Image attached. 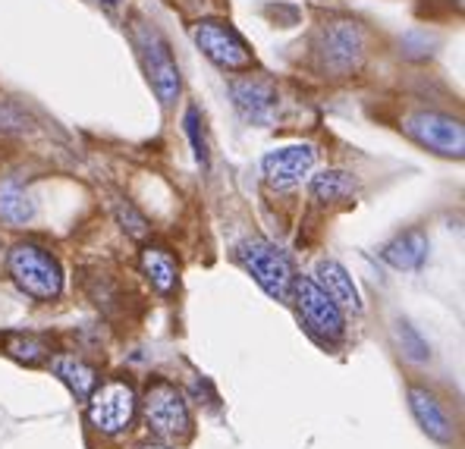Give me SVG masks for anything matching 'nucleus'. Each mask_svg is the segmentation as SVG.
Wrapping results in <instances>:
<instances>
[{
    "mask_svg": "<svg viewBox=\"0 0 465 449\" xmlns=\"http://www.w3.org/2000/svg\"><path fill=\"white\" fill-rule=\"evenodd\" d=\"M406 132L419 142L421 148L443 158H462L465 151V129L460 120L447 117V113L419 111L406 117Z\"/></svg>",
    "mask_w": 465,
    "mask_h": 449,
    "instance_id": "6e6552de",
    "label": "nucleus"
},
{
    "mask_svg": "<svg viewBox=\"0 0 465 449\" xmlns=\"http://www.w3.org/2000/svg\"><path fill=\"white\" fill-rule=\"evenodd\" d=\"M186 132L193 139V148H195V158L202 167H208V142H204V132H202V117H198L195 107L186 111Z\"/></svg>",
    "mask_w": 465,
    "mask_h": 449,
    "instance_id": "4be33fe9",
    "label": "nucleus"
},
{
    "mask_svg": "<svg viewBox=\"0 0 465 449\" xmlns=\"http://www.w3.org/2000/svg\"><path fill=\"white\" fill-rule=\"evenodd\" d=\"M396 337H400L402 356L412 358V362H425V358H428V343L419 337V333H415V327L400 324V327H396Z\"/></svg>",
    "mask_w": 465,
    "mask_h": 449,
    "instance_id": "412c9836",
    "label": "nucleus"
},
{
    "mask_svg": "<svg viewBox=\"0 0 465 449\" xmlns=\"http://www.w3.org/2000/svg\"><path fill=\"white\" fill-rule=\"evenodd\" d=\"M51 367L79 399H88L94 386H98V371L88 362H82L79 356H57V358H51Z\"/></svg>",
    "mask_w": 465,
    "mask_h": 449,
    "instance_id": "dca6fc26",
    "label": "nucleus"
},
{
    "mask_svg": "<svg viewBox=\"0 0 465 449\" xmlns=\"http://www.w3.org/2000/svg\"><path fill=\"white\" fill-rule=\"evenodd\" d=\"M314 51L331 76H352L365 57V32L352 19H331L318 29Z\"/></svg>",
    "mask_w": 465,
    "mask_h": 449,
    "instance_id": "f03ea898",
    "label": "nucleus"
},
{
    "mask_svg": "<svg viewBox=\"0 0 465 449\" xmlns=\"http://www.w3.org/2000/svg\"><path fill=\"white\" fill-rule=\"evenodd\" d=\"M104 4H114V0H104Z\"/></svg>",
    "mask_w": 465,
    "mask_h": 449,
    "instance_id": "393cba45",
    "label": "nucleus"
},
{
    "mask_svg": "<svg viewBox=\"0 0 465 449\" xmlns=\"http://www.w3.org/2000/svg\"><path fill=\"white\" fill-rule=\"evenodd\" d=\"M35 217V201L16 180L0 182V220L10 227H25Z\"/></svg>",
    "mask_w": 465,
    "mask_h": 449,
    "instance_id": "f3484780",
    "label": "nucleus"
},
{
    "mask_svg": "<svg viewBox=\"0 0 465 449\" xmlns=\"http://www.w3.org/2000/svg\"><path fill=\"white\" fill-rule=\"evenodd\" d=\"M314 283L321 286V292H324L327 298H331L337 308H349V311H361V296L359 289H355L352 277L343 270V264L331 261V258H324V261L314 264Z\"/></svg>",
    "mask_w": 465,
    "mask_h": 449,
    "instance_id": "f8f14e48",
    "label": "nucleus"
},
{
    "mask_svg": "<svg viewBox=\"0 0 465 449\" xmlns=\"http://www.w3.org/2000/svg\"><path fill=\"white\" fill-rule=\"evenodd\" d=\"M355 192V180L343 170H324L312 180V195L324 204H337V201H346L349 195Z\"/></svg>",
    "mask_w": 465,
    "mask_h": 449,
    "instance_id": "a211bd4d",
    "label": "nucleus"
},
{
    "mask_svg": "<svg viewBox=\"0 0 465 449\" xmlns=\"http://www.w3.org/2000/svg\"><path fill=\"white\" fill-rule=\"evenodd\" d=\"M133 38H135V47H139V57L145 63V73H148V82L157 92L163 107H170L176 98H180V66H176L173 54H170V44L161 32L154 29L152 23H139L133 29Z\"/></svg>",
    "mask_w": 465,
    "mask_h": 449,
    "instance_id": "7ed1b4c3",
    "label": "nucleus"
},
{
    "mask_svg": "<svg viewBox=\"0 0 465 449\" xmlns=\"http://www.w3.org/2000/svg\"><path fill=\"white\" fill-rule=\"evenodd\" d=\"M314 167V148L312 145H286V148H273L264 154L262 170L264 180L277 189H290L296 182H302Z\"/></svg>",
    "mask_w": 465,
    "mask_h": 449,
    "instance_id": "9b49d317",
    "label": "nucleus"
},
{
    "mask_svg": "<svg viewBox=\"0 0 465 449\" xmlns=\"http://www.w3.org/2000/svg\"><path fill=\"white\" fill-rule=\"evenodd\" d=\"M114 210H116V220H120V227L126 229V233L133 236V239H145V236L152 233L148 220L139 214V210H135V204H133V201L116 199V201H114Z\"/></svg>",
    "mask_w": 465,
    "mask_h": 449,
    "instance_id": "aec40b11",
    "label": "nucleus"
},
{
    "mask_svg": "<svg viewBox=\"0 0 465 449\" xmlns=\"http://www.w3.org/2000/svg\"><path fill=\"white\" fill-rule=\"evenodd\" d=\"M193 41H195L198 51H202L214 66H221V70L239 73V70H249V66L255 63L245 38L239 35L230 23H223V19H202V23H195Z\"/></svg>",
    "mask_w": 465,
    "mask_h": 449,
    "instance_id": "423d86ee",
    "label": "nucleus"
},
{
    "mask_svg": "<svg viewBox=\"0 0 465 449\" xmlns=\"http://www.w3.org/2000/svg\"><path fill=\"white\" fill-rule=\"evenodd\" d=\"M409 405H412L415 421H419L421 431H425L428 437L440 440V444H450V440H453V421H450V415L443 412V405L437 403L434 393L421 390V386H412V390H409Z\"/></svg>",
    "mask_w": 465,
    "mask_h": 449,
    "instance_id": "ddd939ff",
    "label": "nucleus"
},
{
    "mask_svg": "<svg viewBox=\"0 0 465 449\" xmlns=\"http://www.w3.org/2000/svg\"><path fill=\"white\" fill-rule=\"evenodd\" d=\"M4 346L16 362H25V365H38L51 356V339L38 337V333H10V337L4 339Z\"/></svg>",
    "mask_w": 465,
    "mask_h": 449,
    "instance_id": "6ab92c4d",
    "label": "nucleus"
},
{
    "mask_svg": "<svg viewBox=\"0 0 465 449\" xmlns=\"http://www.w3.org/2000/svg\"><path fill=\"white\" fill-rule=\"evenodd\" d=\"M88 418L101 434H123L135 418V390L126 380H107L88 396Z\"/></svg>",
    "mask_w": 465,
    "mask_h": 449,
    "instance_id": "0eeeda50",
    "label": "nucleus"
},
{
    "mask_svg": "<svg viewBox=\"0 0 465 449\" xmlns=\"http://www.w3.org/2000/svg\"><path fill=\"white\" fill-rule=\"evenodd\" d=\"M292 298H296V308L302 315V321L309 324V330H314L324 339H340L346 330L343 321V308L331 302V298L321 292V286L312 277H296L292 280Z\"/></svg>",
    "mask_w": 465,
    "mask_h": 449,
    "instance_id": "1a4fd4ad",
    "label": "nucleus"
},
{
    "mask_svg": "<svg viewBox=\"0 0 465 449\" xmlns=\"http://www.w3.org/2000/svg\"><path fill=\"white\" fill-rule=\"evenodd\" d=\"M236 261L255 277V283L262 286L268 296L280 298V302L292 296V280H296V274H292L290 258H286L277 245H271L264 239H249L239 245Z\"/></svg>",
    "mask_w": 465,
    "mask_h": 449,
    "instance_id": "20e7f679",
    "label": "nucleus"
},
{
    "mask_svg": "<svg viewBox=\"0 0 465 449\" xmlns=\"http://www.w3.org/2000/svg\"><path fill=\"white\" fill-rule=\"evenodd\" d=\"M381 258L396 270H419L428 261V236L421 229H406L381 249Z\"/></svg>",
    "mask_w": 465,
    "mask_h": 449,
    "instance_id": "4468645a",
    "label": "nucleus"
},
{
    "mask_svg": "<svg viewBox=\"0 0 465 449\" xmlns=\"http://www.w3.org/2000/svg\"><path fill=\"white\" fill-rule=\"evenodd\" d=\"M142 449H170V446H157V444H152V446H142Z\"/></svg>",
    "mask_w": 465,
    "mask_h": 449,
    "instance_id": "b1692460",
    "label": "nucleus"
},
{
    "mask_svg": "<svg viewBox=\"0 0 465 449\" xmlns=\"http://www.w3.org/2000/svg\"><path fill=\"white\" fill-rule=\"evenodd\" d=\"M25 117L19 113V107H13L10 101H0V132H23Z\"/></svg>",
    "mask_w": 465,
    "mask_h": 449,
    "instance_id": "5701e85b",
    "label": "nucleus"
},
{
    "mask_svg": "<svg viewBox=\"0 0 465 449\" xmlns=\"http://www.w3.org/2000/svg\"><path fill=\"white\" fill-rule=\"evenodd\" d=\"M230 98L249 122H271L280 107L277 85L262 76H242L230 82Z\"/></svg>",
    "mask_w": 465,
    "mask_h": 449,
    "instance_id": "9d476101",
    "label": "nucleus"
},
{
    "mask_svg": "<svg viewBox=\"0 0 465 449\" xmlns=\"http://www.w3.org/2000/svg\"><path fill=\"white\" fill-rule=\"evenodd\" d=\"M142 415H145V425L152 427V434L163 440L186 437L193 418H189L186 396L176 390V384L170 380H152L145 386V396H142Z\"/></svg>",
    "mask_w": 465,
    "mask_h": 449,
    "instance_id": "39448f33",
    "label": "nucleus"
},
{
    "mask_svg": "<svg viewBox=\"0 0 465 449\" xmlns=\"http://www.w3.org/2000/svg\"><path fill=\"white\" fill-rule=\"evenodd\" d=\"M139 268L157 292H173L176 277H180V264H176V258L170 255L167 249H161V245H148V249H142Z\"/></svg>",
    "mask_w": 465,
    "mask_h": 449,
    "instance_id": "2eb2a0df",
    "label": "nucleus"
},
{
    "mask_svg": "<svg viewBox=\"0 0 465 449\" xmlns=\"http://www.w3.org/2000/svg\"><path fill=\"white\" fill-rule=\"evenodd\" d=\"M6 268H10V277L16 280L19 289L25 296L38 298V302H51L64 289V274H60L57 258L35 242L13 245L10 258H6Z\"/></svg>",
    "mask_w": 465,
    "mask_h": 449,
    "instance_id": "f257e3e1",
    "label": "nucleus"
}]
</instances>
